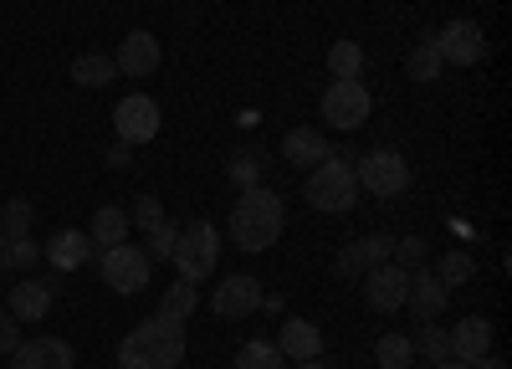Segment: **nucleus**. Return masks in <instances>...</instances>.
I'll return each mask as SVG.
<instances>
[{"label": "nucleus", "instance_id": "nucleus-18", "mask_svg": "<svg viewBox=\"0 0 512 369\" xmlns=\"http://www.w3.org/2000/svg\"><path fill=\"white\" fill-rule=\"evenodd\" d=\"M277 349L287 354V359H318V349H323V334H318V323H308V318H287L282 323V339H277Z\"/></svg>", "mask_w": 512, "mask_h": 369}, {"label": "nucleus", "instance_id": "nucleus-6", "mask_svg": "<svg viewBox=\"0 0 512 369\" xmlns=\"http://www.w3.org/2000/svg\"><path fill=\"white\" fill-rule=\"evenodd\" d=\"M354 180L369 190V195H400L405 185H410V164L395 154V149H369L364 159H359V170H354Z\"/></svg>", "mask_w": 512, "mask_h": 369}, {"label": "nucleus", "instance_id": "nucleus-40", "mask_svg": "<svg viewBox=\"0 0 512 369\" xmlns=\"http://www.w3.org/2000/svg\"><path fill=\"white\" fill-rule=\"evenodd\" d=\"M297 369H323V364H318V359H303V364H297Z\"/></svg>", "mask_w": 512, "mask_h": 369}, {"label": "nucleus", "instance_id": "nucleus-5", "mask_svg": "<svg viewBox=\"0 0 512 369\" xmlns=\"http://www.w3.org/2000/svg\"><path fill=\"white\" fill-rule=\"evenodd\" d=\"M149 272H154V262H149L144 246L118 241V246H108V252H103V282L113 287V293H144Z\"/></svg>", "mask_w": 512, "mask_h": 369}, {"label": "nucleus", "instance_id": "nucleus-14", "mask_svg": "<svg viewBox=\"0 0 512 369\" xmlns=\"http://www.w3.org/2000/svg\"><path fill=\"white\" fill-rule=\"evenodd\" d=\"M482 354H492V323H487L482 313H472V318H461V323L451 328V359L477 364Z\"/></svg>", "mask_w": 512, "mask_h": 369}, {"label": "nucleus", "instance_id": "nucleus-20", "mask_svg": "<svg viewBox=\"0 0 512 369\" xmlns=\"http://www.w3.org/2000/svg\"><path fill=\"white\" fill-rule=\"evenodd\" d=\"M128 226H134V221H128L123 205H98V211H93V226H88V241L108 252V246L128 241Z\"/></svg>", "mask_w": 512, "mask_h": 369}, {"label": "nucleus", "instance_id": "nucleus-16", "mask_svg": "<svg viewBox=\"0 0 512 369\" xmlns=\"http://www.w3.org/2000/svg\"><path fill=\"white\" fill-rule=\"evenodd\" d=\"M6 308L16 313V323L21 318H47L52 313V282H41V277H26V282H16L11 287V298H6Z\"/></svg>", "mask_w": 512, "mask_h": 369}, {"label": "nucleus", "instance_id": "nucleus-30", "mask_svg": "<svg viewBox=\"0 0 512 369\" xmlns=\"http://www.w3.org/2000/svg\"><path fill=\"white\" fill-rule=\"evenodd\" d=\"M36 257H41V246L31 236H0V262L6 267H36Z\"/></svg>", "mask_w": 512, "mask_h": 369}, {"label": "nucleus", "instance_id": "nucleus-21", "mask_svg": "<svg viewBox=\"0 0 512 369\" xmlns=\"http://www.w3.org/2000/svg\"><path fill=\"white\" fill-rule=\"evenodd\" d=\"M282 154H287L292 164H303V170H313V164L328 159V144H323L318 129H292V134L282 139Z\"/></svg>", "mask_w": 512, "mask_h": 369}, {"label": "nucleus", "instance_id": "nucleus-39", "mask_svg": "<svg viewBox=\"0 0 512 369\" xmlns=\"http://www.w3.org/2000/svg\"><path fill=\"white\" fill-rule=\"evenodd\" d=\"M436 369H472V364H461V359H441Z\"/></svg>", "mask_w": 512, "mask_h": 369}, {"label": "nucleus", "instance_id": "nucleus-7", "mask_svg": "<svg viewBox=\"0 0 512 369\" xmlns=\"http://www.w3.org/2000/svg\"><path fill=\"white\" fill-rule=\"evenodd\" d=\"M113 129L123 144H149L159 134V103L144 98V93H128L118 108H113Z\"/></svg>", "mask_w": 512, "mask_h": 369}, {"label": "nucleus", "instance_id": "nucleus-12", "mask_svg": "<svg viewBox=\"0 0 512 369\" xmlns=\"http://www.w3.org/2000/svg\"><path fill=\"white\" fill-rule=\"evenodd\" d=\"M210 308H216L221 318H251L256 308H262V282L256 277H226L216 287V298H210Z\"/></svg>", "mask_w": 512, "mask_h": 369}, {"label": "nucleus", "instance_id": "nucleus-15", "mask_svg": "<svg viewBox=\"0 0 512 369\" xmlns=\"http://www.w3.org/2000/svg\"><path fill=\"white\" fill-rule=\"evenodd\" d=\"M113 62H118L123 77H149V72L159 67V41H154V31H128Z\"/></svg>", "mask_w": 512, "mask_h": 369}, {"label": "nucleus", "instance_id": "nucleus-4", "mask_svg": "<svg viewBox=\"0 0 512 369\" xmlns=\"http://www.w3.org/2000/svg\"><path fill=\"white\" fill-rule=\"evenodd\" d=\"M216 257H221V236H216V226H210V221H195V226L180 231V246H175V257H169V262L180 267L185 282L200 287L210 272H216Z\"/></svg>", "mask_w": 512, "mask_h": 369}, {"label": "nucleus", "instance_id": "nucleus-17", "mask_svg": "<svg viewBox=\"0 0 512 369\" xmlns=\"http://www.w3.org/2000/svg\"><path fill=\"white\" fill-rule=\"evenodd\" d=\"M88 257H93L88 231H57V236L47 241V262H52L57 272H77V267H88Z\"/></svg>", "mask_w": 512, "mask_h": 369}, {"label": "nucleus", "instance_id": "nucleus-25", "mask_svg": "<svg viewBox=\"0 0 512 369\" xmlns=\"http://www.w3.org/2000/svg\"><path fill=\"white\" fill-rule=\"evenodd\" d=\"M31 226H36V205L26 195H11L0 205V236H31Z\"/></svg>", "mask_w": 512, "mask_h": 369}, {"label": "nucleus", "instance_id": "nucleus-35", "mask_svg": "<svg viewBox=\"0 0 512 369\" xmlns=\"http://www.w3.org/2000/svg\"><path fill=\"white\" fill-rule=\"evenodd\" d=\"M21 344V328H16V313L11 308H0V354H11Z\"/></svg>", "mask_w": 512, "mask_h": 369}, {"label": "nucleus", "instance_id": "nucleus-27", "mask_svg": "<svg viewBox=\"0 0 512 369\" xmlns=\"http://www.w3.org/2000/svg\"><path fill=\"white\" fill-rule=\"evenodd\" d=\"M441 67H446V62H441L436 36H431V41H420V47L410 52V62H405V72H410L415 82H436V77H441Z\"/></svg>", "mask_w": 512, "mask_h": 369}, {"label": "nucleus", "instance_id": "nucleus-2", "mask_svg": "<svg viewBox=\"0 0 512 369\" xmlns=\"http://www.w3.org/2000/svg\"><path fill=\"white\" fill-rule=\"evenodd\" d=\"M185 359V323L175 318H149L139 323L134 334L118 344V364L123 369H175Z\"/></svg>", "mask_w": 512, "mask_h": 369}, {"label": "nucleus", "instance_id": "nucleus-1", "mask_svg": "<svg viewBox=\"0 0 512 369\" xmlns=\"http://www.w3.org/2000/svg\"><path fill=\"white\" fill-rule=\"evenodd\" d=\"M231 236L241 252H267L282 236V195L272 185H246L231 205Z\"/></svg>", "mask_w": 512, "mask_h": 369}, {"label": "nucleus", "instance_id": "nucleus-10", "mask_svg": "<svg viewBox=\"0 0 512 369\" xmlns=\"http://www.w3.org/2000/svg\"><path fill=\"white\" fill-rule=\"evenodd\" d=\"M436 47H441V62H451V67H477L487 57V36L477 21H451L436 36Z\"/></svg>", "mask_w": 512, "mask_h": 369}, {"label": "nucleus", "instance_id": "nucleus-33", "mask_svg": "<svg viewBox=\"0 0 512 369\" xmlns=\"http://www.w3.org/2000/svg\"><path fill=\"white\" fill-rule=\"evenodd\" d=\"M390 262H395V267H405V272H415V267L425 262V241H420V236H405V241H395Z\"/></svg>", "mask_w": 512, "mask_h": 369}, {"label": "nucleus", "instance_id": "nucleus-37", "mask_svg": "<svg viewBox=\"0 0 512 369\" xmlns=\"http://www.w3.org/2000/svg\"><path fill=\"white\" fill-rule=\"evenodd\" d=\"M108 164H113V170H123V164H128V144H113L108 149Z\"/></svg>", "mask_w": 512, "mask_h": 369}, {"label": "nucleus", "instance_id": "nucleus-23", "mask_svg": "<svg viewBox=\"0 0 512 369\" xmlns=\"http://www.w3.org/2000/svg\"><path fill=\"white\" fill-rule=\"evenodd\" d=\"M328 67H333V82H359L364 47H359V41H333V47H328Z\"/></svg>", "mask_w": 512, "mask_h": 369}, {"label": "nucleus", "instance_id": "nucleus-31", "mask_svg": "<svg viewBox=\"0 0 512 369\" xmlns=\"http://www.w3.org/2000/svg\"><path fill=\"white\" fill-rule=\"evenodd\" d=\"M472 272L477 267H472V257H466V252H446L436 277H441V287H461V282H472Z\"/></svg>", "mask_w": 512, "mask_h": 369}, {"label": "nucleus", "instance_id": "nucleus-8", "mask_svg": "<svg viewBox=\"0 0 512 369\" xmlns=\"http://www.w3.org/2000/svg\"><path fill=\"white\" fill-rule=\"evenodd\" d=\"M364 298H369L374 313H400L405 298H410V272L395 267V262L369 267V277H364Z\"/></svg>", "mask_w": 512, "mask_h": 369}, {"label": "nucleus", "instance_id": "nucleus-32", "mask_svg": "<svg viewBox=\"0 0 512 369\" xmlns=\"http://www.w3.org/2000/svg\"><path fill=\"white\" fill-rule=\"evenodd\" d=\"M175 246H180V231L169 226V221H159V226L149 231V246H144V252H149V262H159V257H175Z\"/></svg>", "mask_w": 512, "mask_h": 369}, {"label": "nucleus", "instance_id": "nucleus-28", "mask_svg": "<svg viewBox=\"0 0 512 369\" xmlns=\"http://www.w3.org/2000/svg\"><path fill=\"white\" fill-rule=\"evenodd\" d=\"M195 313V282H175V287H169V293H164V303H159V318H175V323H185Z\"/></svg>", "mask_w": 512, "mask_h": 369}, {"label": "nucleus", "instance_id": "nucleus-29", "mask_svg": "<svg viewBox=\"0 0 512 369\" xmlns=\"http://www.w3.org/2000/svg\"><path fill=\"white\" fill-rule=\"evenodd\" d=\"M236 369H282V349L267 344V339H251V344L236 354Z\"/></svg>", "mask_w": 512, "mask_h": 369}, {"label": "nucleus", "instance_id": "nucleus-36", "mask_svg": "<svg viewBox=\"0 0 512 369\" xmlns=\"http://www.w3.org/2000/svg\"><path fill=\"white\" fill-rule=\"evenodd\" d=\"M231 175H236V180H246V185H262V180H256V154L231 159Z\"/></svg>", "mask_w": 512, "mask_h": 369}, {"label": "nucleus", "instance_id": "nucleus-11", "mask_svg": "<svg viewBox=\"0 0 512 369\" xmlns=\"http://www.w3.org/2000/svg\"><path fill=\"white\" fill-rule=\"evenodd\" d=\"M390 252H395V236H384V231H374V236H364V241H349L344 252H338V277H359V272H369V267H379V262H390Z\"/></svg>", "mask_w": 512, "mask_h": 369}, {"label": "nucleus", "instance_id": "nucleus-22", "mask_svg": "<svg viewBox=\"0 0 512 369\" xmlns=\"http://www.w3.org/2000/svg\"><path fill=\"white\" fill-rule=\"evenodd\" d=\"M415 354H425L431 364H441V359H451V334L436 323V318H420V328H415Z\"/></svg>", "mask_w": 512, "mask_h": 369}, {"label": "nucleus", "instance_id": "nucleus-9", "mask_svg": "<svg viewBox=\"0 0 512 369\" xmlns=\"http://www.w3.org/2000/svg\"><path fill=\"white\" fill-rule=\"evenodd\" d=\"M323 118L333 123V129H359V123L369 118V93L364 82H333V88L323 93Z\"/></svg>", "mask_w": 512, "mask_h": 369}, {"label": "nucleus", "instance_id": "nucleus-3", "mask_svg": "<svg viewBox=\"0 0 512 369\" xmlns=\"http://www.w3.org/2000/svg\"><path fill=\"white\" fill-rule=\"evenodd\" d=\"M303 200L313 205V211H328V216H344L349 205L359 200V180H354V164L349 159H323L313 164V175L303 185Z\"/></svg>", "mask_w": 512, "mask_h": 369}, {"label": "nucleus", "instance_id": "nucleus-34", "mask_svg": "<svg viewBox=\"0 0 512 369\" xmlns=\"http://www.w3.org/2000/svg\"><path fill=\"white\" fill-rule=\"evenodd\" d=\"M128 221L144 226V231H154V226L164 221V205H159L154 195H139V200H134V216H128Z\"/></svg>", "mask_w": 512, "mask_h": 369}, {"label": "nucleus", "instance_id": "nucleus-26", "mask_svg": "<svg viewBox=\"0 0 512 369\" xmlns=\"http://www.w3.org/2000/svg\"><path fill=\"white\" fill-rule=\"evenodd\" d=\"M374 359H379V369H410V359H415L410 334H384V339L374 344Z\"/></svg>", "mask_w": 512, "mask_h": 369}, {"label": "nucleus", "instance_id": "nucleus-41", "mask_svg": "<svg viewBox=\"0 0 512 369\" xmlns=\"http://www.w3.org/2000/svg\"><path fill=\"white\" fill-rule=\"evenodd\" d=\"M0 272H6V262H0Z\"/></svg>", "mask_w": 512, "mask_h": 369}, {"label": "nucleus", "instance_id": "nucleus-19", "mask_svg": "<svg viewBox=\"0 0 512 369\" xmlns=\"http://www.w3.org/2000/svg\"><path fill=\"white\" fill-rule=\"evenodd\" d=\"M405 308H410L415 318H436V313L446 308L441 277H436V272H410V298H405Z\"/></svg>", "mask_w": 512, "mask_h": 369}, {"label": "nucleus", "instance_id": "nucleus-38", "mask_svg": "<svg viewBox=\"0 0 512 369\" xmlns=\"http://www.w3.org/2000/svg\"><path fill=\"white\" fill-rule=\"evenodd\" d=\"M472 369H507V364H502V359H497V354H482V359H477V364H472Z\"/></svg>", "mask_w": 512, "mask_h": 369}, {"label": "nucleus", "instance_id": "nucleus-24", "mask_svg": "<svg viewBox=\"0 0 512 369\" xmlns=\"http://www.w3.org/2000/svg\"><path fill=\"white\" fill-rule=\"evenodd\" d=\"M113 72H118V62L103 57V52H88V57L72 62V82H77V88H103V82H113Z\"/></svg>", "mask_w": 512, "mask_h": 369}, {"label": "nucleus", "instance_id": "nucleus-13", "mask_svg": "<svg viewBox=\"0 0 512 369\" xmlns=\"http://www.w3.org/2000/svg\"><path fill=\"white\" fill-rule=\"evenodd\" d=\"M11 369H77V359H72V344L62 339H31L11 349Z\"/></svg>", "mask_w": 512, "mask_h": 369}]
</instances>
